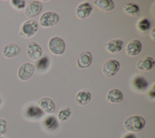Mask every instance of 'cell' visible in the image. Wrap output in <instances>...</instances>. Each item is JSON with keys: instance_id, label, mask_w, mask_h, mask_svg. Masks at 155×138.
<instances>
[{"instance_id": "6da1fadb", "label": "cell", "mask_w": 155, "mask_h": 138, "mask_svg": "<svg viewBox=\"0 0 155 138\" xmlns=\"http://www.w3.org/2000/svg\"><path fill=\"white\" fill-rule=\"evenodd\" d=\"M146 121L143 117L138 115H133L127 117L124 122V128L131 132H138L145 125Z\"/></svg>"}, {"instance_id": "7a4b0ae2", "label": "cell", "mask_w": 155, "mask_h": 138, "mask_svg": "<svg viewBox=\"0 0 155 138\" xmlns=\"http://www.w3.org/2000/svg\"><path fill=\"white\" fill-rule=\"evenodd\" d=\"M48 49L51 53L59 55L62 54L65 49V43L59 36H53L48 41Z\"/></svg>"}, {"instance_id": "3957f363", "label": "cell", "mask_w": 155, "mask_h": 138, "mask_svg": "<svg viewBox=\"0 0 155 138\" xmlns=\"http://www.w3.org/2000/svg\"><path fill=\"white\" fill-rule=\"evenodd\" d=\"M59 21V16L54 12H46L39 18V23L44 27H49L56 25Z\"/></svg>"}, {"instance_id": "277c9868", "label": "cell", "mask_w": 155, "mask_h": 138, "mask_svg": "<svg viewBox=\"0 0 155 138\" xmlns=\"http://www.w3.org/2000/svg\"><path fill=\"white\" fill-rule=\"evenodd\" d=\"M35 66L30 63H24L18 68V77L22 81H26L30 79L33 75Z\"/></svg>"}, {"instance_id": "5b68a950", "label": "cell", "mask_w": 155, "mask_h": 138, "mask_svg": "<svg viewBox=\"0 0 155 138\" xmlns=\"http://www.w3.org/2000/svg\"><path fill=\"white\" fill-rule=\"evenodd\" d=\"M120 64L114 59H109L105 61L102 66V72L106 77L114 76L118 72Z\"/></svg>"}, {"instance_id": "8992f818", "label": "cell", "mask_w": 155, "mask_h": 138, "mask_svg": "<svg viewBox=\"0 0 155 138\" xmlns=\"http://www.w3.org/2000/svg\"><path fill=\"white\" fill-rule=\"evenodd\" d=\"M38 29V24L35 20H28L24 22L21 28L20 35L29 38L34 35Z\"/></svg>"}, {"instance_id": "52a82bcc", "label": "cell", "mask_w": 155, "mask_h": 138, "mask_svg": "<svg viewBox=\"0 0 155 138\" xmlns=\"http://www.w3.org/2000/svg\"><path fill=\"white\" fill-rule=\"evenodd\" d=\"M26 52L28 57L31 60H36L41 57L42 54V50L39 44L35 41H31L27 45Z\"/></svg>"}, {"instance_id": "ba28073f", "label": "cell", "mask_w": 155, "mask_h": 138, "mask_svg": "<svg viewBox=\"0 0 155 138\" xmlns=\"http://www.w3.org/2000/svg\"><path fill=\"white\" fill-rule=\"evenodd\" d=\"M42 5L40 1H31L25 7V15L28 18H34L40 13L42 10Z\"/></svg>"}, {"instance_id": "9c48e42d", "label": "cell", "mask_w": 155, "mask_h": 138, "mask_svg": "<svg viewBox=\"0 0 155 138\" xmlns=\"http://www.w3.org/2000/svg\"><path fill=\"white\" fill-rule=\"evenodd\" d=\"M93 60V56L90 51L86 50L79 53L77 58V65L79 68L85 69L90 66Z\"/></svg>"}, {"instance_id": "30bf717a", "label": "cell", "mask_w": 155, "mask_h": 138, "mask_svg": "<svg viewBox=\"0 0 155 138\" xmlns=\"http://www.w3.org/2000/svg\"><path fill=\"white\" fill-rule=\"evenodd\" d=\"M38 104L39 108L44 112L47 114L53 113L56 109V106L54 101L49 97L41 98L38 102Z\"/></svg>"}, {"instance_id": "8fae6325", "label": "cell", "mask_w": 155, "mask_h": 138, "mask_svg": "<svg viewBox=\"0 0 155 138\" xmlns=\"http://www.w3.org/2000/svg\"><path fill=\"white\" fill-rule=\"evenodd\" d=\"M21 52L20 47L14 43L5 45L2 50V54L6 58H12L18 55Z\"/></svg>"}, {"instance_id": "7c38bea8", "label": "cell", "mask_w": 155, "mask_h": 138, "mask_svg": "<svg viewBox=\"0 0 155 138\" xmlns=\"http://www.w3.org/2000/svg\"><path fill=\"white\" fill-rule=\"evenodd\" d=\"M154 60L150 57H146L138 61L136 67L139 71L147 72L151 71L154 66Z\"/></svg>"}, {"instance_id": "4fadbf2b", "label": "cell", "mask_w": 155, "mask_h": 138, "mask_svg": "<svg viewBox=\"0 0 155 138\" xmlns=\"http://www.w3.org/2000/svg\"><path fill=\"white\" fill-rule=\"evenodd\" d=\"M93 10L91 4L88 2H82L79 4L76 9V13L79 19L87 18Z\"/></svg>"}, {"instance_id": "5bb4252c", "label": "cell", "mask_w": 155, "mask_h": 138, "mask_svg": "<svg viewBox=\"0 0 155 138\" xmlns=\"http://www.w3.org/2000/svg\"><path fill=\"white\" fill-rule=\"evenodd\" d=\"M142 49V44L139 40H131L126 46V53L128 55L133 57L138 55Z\"/></svg>"}, {"instance_id": "9a60e30c", "label": "cell", "mask_w": 155, "mask_h": 138, "mask_svg": "<svg viewBox=\"0 0 155 138\" xmlns=\"http://www.w3.org/2000/svg\"><path fill=\"white\" fill-rule=\"evenodd\" d=\"M124 43L121 40L114 39L105 44V48L110 53H117L123 48Z\"/></svg>"}, {"instance_id": "2e32d148", "label": "cell", "mask_w": 155, "mask_h": 138, "mask_svg": "<svg viewBox=\"0 0 155 138\" xmlns=\"http://www.w3.org/2000/svg\"><path fill=\"white\" fill-rule=\"evenodd\" d=\"M91 99V94L87 89L79 91L76 95V102L79 105H87Z\"/></svg>"}, {"instance_id": "e0dca14e", "label": "cell", "mask_w": 155, "mask_h": 138, "mask_svg": "<svg viewBox=\"0 0 155 138\" xmlns=\"http://www.w3.org/2000/svg\"><path fill=\"white\" fill-rule=\"evenodd\" d=\"M124 98L122 92L117 89H111L107 92V99L110 103L120 102Z\"/></svg>"}, {"instance_id": "ac0fdd59", "label": "cell", "mask_w": 155, "mask_h": 138, "mask_svg": "<svg viewBox=\"0 0 155 138\" xmlns=\"http://www.w3.org/2000/svg\"><path fill=\"white\" fill-rule=\"evenodd\" d=\"M94 4L103 11H111L114 7V4L111 0H96Z\"/></svg>"}, {"instance_id": "d6986e66", "label": "cell", "mask_w": 155, "mask_h": 138, "mask_svg": "<svg viewBox=\"0 0 155 138\" xmlns=\"http://www.w3.org/2000/svg\"><path fill=\"white\" fill-rule=\"evenodd\" d=\"M25 114L28 117L39 118L44 114V111L38 106L30 105L26 109Z\"/></svg>"}, {"instance_id": "ffe728a7", "label": "cell", "mask_w": 155, "mask_h": 138, "mask_svg": "<svg viewBox=\"0 0 155 138\" xmlns=\"http://www.w3.org/2000/svg\"><path fill=\"white\" fill-rule=\"evenodd\" d=\"M44 126L48 130H54L59 126L57 119L54 116H47L43 121Z\"/></svg>"}, {"instance_id": "44dd1931", "label": "cell", "mask_w": 155, "mask_h": 138, "mask_svg": "<svg viewBox=\"0 0 155 138\" xmlns=\"http://www.w3.org/2000/svg\"><path fill=\"white\" fill-rule=\"evenodd\" d=\"M133 86L135 89L137 90H145L147 86L148 83L147 80L142 76H137L134 78L133 80Z\"/></svg>"}, {"instance_id": "7402d4cb", "label": "cell", "mask_w": 155, "mask_h": 138, "mask_svg": "<svg viewBox=\"0 0 155 138\" xmlns=\"http://www.w3.org/2000/svg\"><path fill=\"white\" fill-rule=\"evenodd\" d=\"M124 11L130 15L137 16L139 14V8L134 3H128L124 5Z\"/></svg>"}, {"instance_id": "603a6c76", "label": "cell", "mask_w": 155, "mask_h": 138, "mask_svg": "<svg viewBox=\"0 0 155 138\" xmlns=\"http://www.w3.org/2000/svg\"><path fill=\"white\" fill-rule=\"evenodd\" d=\"M71 114V109L69 107L65 106V107L62 108L59 110L58 114V119L61 122H65L70 118Z\"/></svg>"}, {"instance_id": "cb8c5ba5", "label": "cell", "mask_w": 155, "mask_h": 138, "mask_svg": "<svg viewBox=\"0 0 155 138\" xmlns=\"http://www.w3.org/2000/svg\"><path fill=\"white\" fill-rule=\"evenodd\" d=\"M150 26H151V24L150 21L146 18H143L139 20L137 23V27L139 30L142 32H145L149 30L150 28Z\"/></svg>"}, {"instance_id": "d4e9b609", "label": "cell", "mask_w": 155, "mask_h": 138, "mask_svg": "<svg viewBox=\"0 0 155 138\" xmlns=\"http://www.w3.org/2000/svg\"><path fill=\"white\" fill-rule=\"evenodd\" d=\"M11 4L16 9L21 10L25 8L26 5V2L23 0H12L10 1Z\"/></svg>"}, {"instance_id": "484cf974", "label": "cell", "mask_w": 155, "mask_h": 138, "mask_svg": "<svg viewBox=\"0 0 155 138\" xmlns=\"http://www.w3.org/2000/svg\"><path fill=\"white\" fill-rule=\"evenodd\" d=\"M7 130V122L4 118H0V136L4 134Z\"/></svg>"}, {"instance_id": "4316f807", "label": "cell", "mask_w": 155, "mask_h": 138, "mask_svg": "<svg viewBox=\"0 0 155 138\" xmlns=\"http://www.w3.org/2000/svg\"><path fill=\"white\" fill-rule=\"evenodd\" d=\"M48 63V60L47 58V57H44V62H42V58L40 59L39 61H38L37 64H38V67L39 68H42V69H44V67H47V64Z\"/></svg>"}, {"instance_id": "83f0119b", "label": "cell", "mask_w": 155, "mask_h": 138, "mask_svg": "<svg viewBox=\"0 0 155 138\" xmlns=\"http://www.w3.org/2000/svg\"><path fill=\"white\" fill-rule=\"evenodd\" d=\"M123 138H136V136L133 133H127L124 135Z\"/></svg>"}, {"instance_id": "f1b7e54d", "label": "cell", "mask_w": 155, "mask_h": 138, "mask_svg": "<svg viewBox=\"0 0 155 138\" xmlns=\"http://www.w3.org/2000/svg\"><path fill=\"white\" fill-rule=\"evenodd\" d=\"M154 32H155V29H154V27H153V29H152V30H151V33H150V36H151V38L153 40H154V39H155Z\"/></svg>"}, {"instance_id": "f546056e", "label": "cell", "mask_w": 155, "mask_h": 138, "mask_svg": "<svg viewBox=\"0 0 155 138\" xmlns=\"http://www.w3.org/2000/svg\"><path fill=\"white\" fill-rule=\"evenodd\" d=\"M0 138H4V137H0Z\"/></svg>"}, {"instance_id": "4dcf8cb0", "label": "cell", "mask_w": 155, "mask_h": 138, "mask_svg": "<svg viewBox=\"0 0 155 138\" xmlns=\"http://www.w3.org/2000/svg\"><path fill=\"white\" fill-rule=\"evenodd\" d=\"M0 103H1V101H0Z\"/></svg>"}]
</instances>
